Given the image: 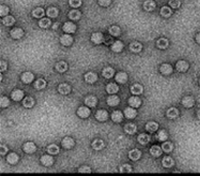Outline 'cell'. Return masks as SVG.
<instances>
[{
  "mask_svg": "<svg viewBox=\"0 0 200 176\" xmlns=\"http://www.w3.org/2000/svg\"><path fill=\"white\" fill-rule=\"evenodd\" d=\"M74 140L72 139V138H64V139L62 140V142H61V145L63 146V148H65V149H71V148L74 147Z\"/></svg>",
  "mask_w": 200,
  "mask_h": 176,
  "instance_id": "6da1fadb",
  "label": "cell"
},
{
  "mask_svg": "<svg viewBox=\"0 0 200 176\" xmlns=\"http://www.w3.org/2000/svg\"><path fill=\"white\" fill-rule=\"evenodd\" d=\"M188 62L185 61V60H179L176 64V69L179 72H186L188 70Z\"/></svg>",
  "mask_w": 200,
  "mask_h": 176,
  "instance_id": "7a4b0ae2",
  "label": "cell"
},
{
  "mask_svg": "<svg viewBox=\"0 0 200 176\" xmlns=\"http://www.w3.org/2000/svg\"><path fill=\"white\" fill-rule=\"evenodd\" d=\"M71 90H72V88H71V86L66 83L60 84L58 87V91L61 95H69V94L71 93Z\"/></svg>",
  "mask_w": 200,
  "mask_h": 176,
  "instance_id": "3957f363",
  "label": "cell"
},
{
  "mask_svg": "<svg viewBox=\"0 0 200 176\" xmlns=\"http://www.w3.org/2000/svg\"><path fill=\"white\" fill-rule=\"evenodd\" d=\"M194 104H195V100H194L193 97L191 96H186L182 99V105L186 108H193Z\"/></svg>",
  "mask_w": 200,
  "mask_h": 176,
  "instance_id": "277c9868",
  "label": "cell"
},
{
  "mask_svg": "<svg viewBox=\"0 0 200 176\" xmlns=\"http://www.w3.org/2000/svg\"><path fill=\"white\" fill-rule=\"evenodd\" d=\"M37 150V146L33 142H27L24 144V152L27 154H33Z\"/></svg>",
  "mask_w": 200,
  "mask_h": 176,
  "instance_id": "5b68a950",
  "label": "cell"
},
{
  "mask_svg": "<svg viewBox=\"0 0 200 176\" xmlns=\"http://www.w3.org/2000/svg\"><path fill=\"white\" fill-rule=\"evenodd\" d=\"M63 30L66 33H74L76 31V25H74L72 22H66L63 25Z\"/></svg>",
  "mask_w": 200,
  "mask_h": 176,
  "instance_id": "8992f818",
  "label": "cell"
},
{
  "mask_svg": "<svg viewBox=\"0 0 200 176\" xmlns=\"http://www.w3.org/2000/svg\"><path fill=\"white\" fill-rule=\"evenodd\" d=\"M77 115H78L80 118H87L90 116V110L87 106H80V108L77 110Z\"/></svg>",
  "mask_w": 200,
  "mask_h": 176,
  "instance_id": "52a82bcc",
  "label": "cell"
},
{
  "mask_svg": "<svg viewBox=\"0 0 200 176\" xmlns=\"http://www.w3.org/2000/svg\"><path fill=\"white\" fill-rule=\"evenodd\" d=\"M159 71H161L162 74L164 75H169L172 73V71H173V69H172L171 64H163L161 66V68H159Z\"/></svg>",
  "mask_w": 200,
  "mask_h": 176,
  "instance_id": "ba28073f",
  "label": "cell"
},
{
  "mask_svg": "<svg viewBox=\"0 0 200 176\" xmlns=\"http://www.w3.org/2000/svg\"><path fill=\"white\" fill-rule=\"evenodd\" d=\"M60 43L64 46H70L71 44L73 43V38L70 35H63L60 38Z\"/></svg>",
  "mask_w": 200,
  "mask_h": 176,
  "instance_id": "9c48e42d",
  "label": "cell"
},
{
  "mask_svg": "<svg viewBox=\"0 0 200 176\" xmlns=\"http://www.w3.org/2000/svg\"><path fill=\"white\" fill-rule=\"evenodd\" d=\"M124 115H125L126 118L133 119L137 116V112L135 111V108L130 106V108H126L125 110H124Z\"/></svg>",
  "mask_w": 200,
  "mask_h": 176,
  "instance_id": "30bf717a",
  "label": "cell"
},
{
  "mask_svg": "<svg viewBox=\"0 0 200 176\" xmlns=\"http://www.w3.org/2000/svg\"><path fill=\"white\" fill-rule=\"evenodd\" d=\"M91 41L93 42L94 44H101L104 41V35L101 32H94V33H92V35H91Z\"/></svg>",
  "mask_w": 200,
  "mask_h": 176,
  "instance_id": "8fae6325",
  "label": "cell"
},
{
  "mask_svg": "<svg viewBox=\"0 0 200 176\" xmlns=\"http://www.w3.org/2000/svg\"><path fill=\"white\" fill-rule=\"evenodd\" d=\"M128 103H130V105L132 106V108H136L140 106L141 100H140V98H138L137 96H134V97H130V99H128Z\"/></svg>",
  "mask_w": 200,
  "mask_h": 176,
  "instance_id": "7c38bea8",
  "label": "cell"
},
{
  "mask_svg": "<svg viewBox=\"0 0 200 176\" xmlns=\"http://www.w3.org/2000/svg\"><path fill=\"white\" fill-rule=\"evenodd\" d=\"M85 81L89 84H94L98 81V75L93 72H88L85 74Z\"/></svg>",
  "mask_w": 200,
  "mask_h": 176,
  "instance_id": "4fadbf2b",
  "label": "cell"
},
{
  "mask_svg": "<svg viewBox=\"0 0 200 176\" xmlns=\"http://www.w3.org/2000/svg\"><path fill=\"white\" fill-rule=\"evenodd\" d=\"M10 35H11V37L13 38V39H16V40L20 39V38H23V35H24V30L20 28H14V29H12Z\"/></svg>",
  "mask_w": 200,
  "mask_h": 176,
  "instance_id": "5bb4252c",
  "label": "cell"
},
{
  "mask_svg": "<svg viewBox=\"0 0 200 176\" xmlns=\"http://www.w3.org/2000/svg\"><path fill=\"white\" fill-rule=\"evenodd\" d=\"M41 162L45 167H50L54 163V158L52 156H49V155H44V156L41 157Z\"/></svg>",
  "mask_w": 200,
  "mask_h": 176,
  "instance_id": "9a60e30c",
  "label": "cell"
},
{
  "mask_svg": "<svg viewBox=\"0 0 200 176\" xmlns=\"http://www.w3.org/2000/svg\"><path fill=\"white\" fill-rule=\"evenodd\" d=\"M119 103H120V99L117 96L111 95L107 98V104H108L109 106H117Z\"/></svg>",
  "mask_w": 200,
  "mask_h": 176,
  "instance_id": "2e32d148",
  "label": "cell"
},
{
  "mask_svg": "<svg viewBox=\"0 0 200 176\" xmlns=\"http://www.w3.org/2000/svg\"><path fill=\"white\" fill-rule=\"evenodd\" d=\"M128 157H130V160L133 161H137L138 159L141 157V152L138 149H132L130 152H128Z\"/></svg>",
  "mask_w": 200,
  "mask_h": 176,
  "instance_id": "e0dca14e",
  "label": "cell"
},
{
  "mask_svg": "<svg viewBox=\"0 0 200 176\" xmlns=\"http://www.w3.org/2000/svg\"><path fill=\"white\" fill-rule=\"evenodd\" d=\"M11 97H12V99H13L14 101H20V100L24 98V91L20 90V89H16V90L12 91Z\"/></svg>",
  "mask_w": 200,
  "mask_h": 176,
  "instance_id": "ac0fdd59",
  "label": "cell"
},
{
  "mask_svg": "<svg viewBox=\"0 0 200 176\" xmlns=\"http://www.w3.org/2000/svg\"><path fill=\"white\" fill-rule=\"evenodd\" d=\"M95 117L98 121H105L107 118H108V113H107L105 110H100L96 112Z\"/></svg>",
  "mask_w": 200,
  "mask_h": 176,
  "instance_id": "d6986e66",
  "label": "cell"
},
{
  "mask_svg": "<svg viewBox=\"0 0 200 176\" xmlns=\"http://www.w3.org/2000/svg\"><path fill=\"white\" fill-rule=\"evenodd\" d=\"M85 103L89 108H94L96 105V103H98V99L94 96H89V97H87L85 99Z\"/></svg>",
  "mask_w": 200,
  "mask_h": 176,
  "instance_id": "ffe728a7",
  "label": "cell"
},
{
  "mask_svg": "<svg viewBox=\"0 0 200 176\" xmlns=\"http://www.w3.org/2000/svg\"><path fill=\"white\" fill-rule=\"evenodd\" d=\"M33 79H34V75L31 72H25V73H23V75H22V81H23V83H25V84L31 83V82L33 81Z\"/></svg>",
  "mask_w": 200,
  "mask_h": 176,
  "instance_id": "44dd1931",
  "label": "cell"
},
{
  "mask_svg": "<svg viewBox=\"0 0 200 176\" xmlns=\"http://www.w3.org/2000/svg\"><path fill=\"white\" fill-rule=\"evenodd\" d=\"M136 130H137V127H136L135 123H126L125 127H124V131L127 133V134H134L136 132Z\"/></svg>",
  "mask_w": 200,
  "mask_h": 176,
  "instance_id": "7402d4cb",
  "label": "cell"
},
{
  "mask_svg": "<svg viewBox=\"0 0 200 176\" xmlns=\"http://www.w3.org/2000/svg\"><path fill=\"white\" fill-rule=\"evenodd\" d=\"M116 81L120 84H125L127 82V74L125 72H119L116 75Z\"/></svg>",
  "mask_w": 200,
  "mask_h": 176,
  "instance_id": "603a6c76",
  "label": "cell"
},
{
  "mask_svg": "<svg viewBox=\"0 0 200 176\" xmlns=\"http://www.w3.org/2000/svg\"><path fill=\"white\" fill-rule=\"evenodd\" d=\"M130 91H132L133 95H141L142 91H144V87L140 84H135L130 87Z\"/></svg>",
  "mask_w": 200,
  "mask_h": 176,
  "instance_id": "cb8c5ba5",
  "label": "cell"
},
{
  "mask_svg": "<svg viewBox=\"0 0 200 176\" xmlns=\"http://www.w3.org/2000/svg\"><path fill=\"white\" fill-rule=\"evenodd\" d=\"M106 90L108 94L110 95H113V94H117L119 91V87L117 86V84L115 83H109L108 85L106 86Z\"/></svg>",
  "mask_w": 200,
  "mask_h": 176,
  "instance_id": "d4e9b609",
  "label": "cell"
},
{
  "mask_svg": "<svg viewBox=\"0 0 200 176\" xmlns=\"http://www.w3.org/2000/svg\"><path fill=\"white\" fill-rule=\"evenodd\" d=\"M137 141L139 142L141 145H147V144H149V142H150V137H149L148 134H146V133H141V134L138 135Z\"/></svg>",
  "mask_w": 200,
  "mask_h": 176,
  "instance_id": "484cf974",
  "label": "cell"
},
{
  "mask_svg": "<svg viewBox=\"0 0 200 176\" xmlns=\"http://www.w3.org/2000/svg\"><path fill=\"white\" fill-rule=\"evenodd\" d=\"M18 159L20 158H18L17 154H15V152H10L7 156V161L10 164H16L18 162Z\"/></svg>",
  "mask_w": 200,
  "mask_h": 176,
  "instance_id": "4316f807",
  "label": "cell"
},
{
  "mask_svg": "<svg viewBox=\"0 0 200 176\" xmlns=\"http://www.w3.org/2000/svg\"><path fill=\"white\" fill-rule=\"evenodd\" d=\"M156 45H157V47H159V49L165 50V49H167L168 45H169V42H168V40L165 39V38H161V39L157 40Z\"/></svg>",
  "mask_w": 200,
  "mask_h": 176,
  "instance_id": "83f0119b",
  "label": "cell"
},
{
  "mask_svg": "<svg viewBox=\"0 0 200 176\" xmlns=\"http://www.w3.org/2000/svg\"><path fill=\"white\" fill-rule=\"evenodd\" d=\"M123 43L121 41H115L111 45V50H112L115 53H120V52L123 50Z\"/></svg>",
  "mask_w": 200,
  "mask_h": 176,
  "instance_id": "f1b7e54d",
  "label": "cell"
},
{
  "mask_svg": "<svg viewBox=\"0 0 200 176\" xmlns=\"http://www.w3.org/2000/svg\"><path fill=\"white\" fill-rule=\"evenodd\" d=\"M130 52H133V53H139V52L142 50L141 43H139V42H133V43L130 45Z\"/></svg>",
  "mask_w": 200,
  "mask_h": 176,
  "instance_id": "f546056e",
  "label": "cell"
},
{
  "mask_svg": "<svg viewBox=\"0 0 200 176\" xmlns=\"http://www.w3.org/2000/svg\"><path fill=\"white\" fill-rule=\"evenodd\" d=\"M179 116V110L177 108H170L167 111V117L170 119H174Z\"/></svg>",
  "mask_w": 200,
  "mask_h": 176,
  "instance_id": "4dcf8cb0",
  "label": "cell"
},
{
  "mask_svg": "<svg viewBox=\"0 0 200 176\" xmlns=\"http://www.w3.org/2000/svg\"><path fill=\"white\" fill-rule=\"evenodd\" d=\"M111 118L115 123H121L122 119H123V114L120 111H115V112L111 114Z\"/></svg>",
  "mask_w": 200,
  "mask_h": 176,
  "instance_id": "1f68e13d",
  "label": "cell"
},
{
  "mask_svg": "<svg viewBox=\"0 0 200 176\" xmlns=\"http://www.w3.org/2000/svg\"><path fill=\"white\" fill-rule=\"evenodd\" d=\"M155 2L153 1V0H147V1H145V3H144V8H145V10L146 11H149V12H151V11H153V10L155 9Z\"/></svg>",
  "mask_w": 200,
  "mask_h": 176,
  "instance_id": "d6a6232c",
  "label": "cell"
},
{
  "mask_svg": "<svg viewBox=\"0 0 200 176\" xmlns=\"http://www.w3.org/2000/svg\"><path fill=\"white\" fill-rule=\"evenodd\" d=\"M102 74L105 79H111V77L113 76V74H115V71H113V69L110 68V67H107V68H105L104 70H103Z\"/></svg>",
  "mask_w": 200,
  "mask_h": 176,
  "instance_id": "836d02e7",
  "label": "cell"
},
{
  "mask_svg": "<svg viewBox=\"0 0 200 176\" xmlns=\"http://www.w3.org/2000/svg\"><path fill=\"white\" fill-rule=\"evenodd\" d=\"M162 152H163L162 147H159V146H157V145L152 146L150 149V154L152 155L153 157H159L162 155Z\"/></svg>",
  "mask_w": 200,
  "mask_h": 176,
  "instance_id": "e575fe53",
  "label": "cell"
},
{
  "mask_svg": "<svg viewBox=\"0 0 200 176\" xmlns=\"http://www.w3.org/2000/svg\"><path fill=\"white\" fill-rule=\"evenodd\" d=\"M56 70L60 73H63L68 70V64L64 61H59L58 64H56Z\"/></svg>",
  "mask_w": 200,
  "mask_h": 176,
  "instance_id": "d590c367",
  "label": "cell"
},
{
  "mask_svg": "<svg viewBox=\"0 0 200 176\" xmlns=\"http://www.w3.org/2000/svg\"><path fill=\"white\" fill-rule=\"evenodd\" d=\"M104 146H105V144L102 140H95V141H93V143H92V148H93L94 150L103 149Z\"/></svg>",
  "mask_w": 200,
  "mask_h": 176,
  "instance_id": "8d00e7d4",
  "label": "cell"
},
{
  "mask_svg": "<svg viewBox=\"0 0 200 176\" xmlns=\"http://www.w3.org/2000/svg\"><path fill=\"white\" fill-rule=\"evenodd\" d=\"M146 129L148 130L149 132H155L159 129V125H157L155 121H149L146 125Z\"/></svg>",
  "mask_w": 200,
  "mask_h": 176,
  "instance_id": "74e56055",
  "label": "cell"
},
{
  "mask_svg": "<svg viewBox=\"0 0 200 176\" xmlns=\"http://www.w3.org/2000/svg\"><path fill=\"white\" fill-rule=\"evenodd\" d=\"M81 16V13L78 11V10H72V11L69 13V17L71 18L72 20H79Z\"/></svg>",
  "mask_w": 200,
  "mask_h": 176,
  "instance_id": "f35d334b",
  "label": "cell"
},
{
  "mask_svg": "<svg viewBox=\"0 0 200 176\" xmlns=\"http://www.w3.org/2000/svg\"><path fill=\"white\" fill-rule=\"evenodd\" d=\"M162 163H163L164 167H171L172 165H173L174 161L171 157H165V158L163 159V161H162Z\"/></svg>",
  "mask_w": 200,
  "mask_h": 176,
  "instance_id": "ab89813d",
  "label": "cell"
},
{
  "mask_svg": "<svg viewBox=\"0 0 200 176\" xmlns=\"http://www.w3.org/2000/svg\"><path fill=\"white\" fill-rule=\"evenodd\" d=\"M172 14V11L171 9H170L169 7H163L161 9V15L163 16V17H170Z\"/></svg>",
  "mask_w": 200,
  "mask_h": 176,
  "instance_id": "60d3db41",
  "label": "cell"
},
{
  "mask_svg": "<svg viewBox=\"0 0 200 176\" xmlns=\"http://www.w3.org/2000/svg\"><path fill=\"white\" fill-rule=\"evenodd\" d=\"M47 152H48V154H50V155H57L60 152V148H59V146H57L56 144H52V145L48 146Z\"/></svg>",
  "mask_w": 200,
  "mask_h": 176,
  "instance_id": "b9f144b4",
  "label": "cell"
},
{
  "mask_svg": "<svg viewBox=\"0 0 200 176\" xmlns=\"http://www.w3.org/2000/svg\"><path fill=\"white\" fill-rule=\"evenodd\" d=\"M33 104H34V100H33V98H31V97H26L24 99V101H23V105L27 108H32Z\"/></svg>",
  "mask_w": 200,
  "mask_h": 176,
  "instance_id": "7bdbcfd3",
  "label": "cell"
},
{
  "mask_svg": "<svg viewBox=\"0 0 200 176\" xmlns=\"http://www.w3.org/2000/svg\"><path fill=\"white\" fill-rule=\"evenodd\" d=\"M45 87H46V82L44 81L43 79H39L34 83V88L38 89V90H41V89H43V88H45Z\"/></svg>",
  "mask_w": 200,
  "mask_h": 176,
  "instance_id": "ee69618b",
  "label": "cell"
},
{
  "mask_svg": "<svg viewBox=\"0 0 200 176\" xmlns=\"http://www.w3.org/2000/svg\"><path fill=\"white\" fill-rule=\"evenodd\" d=\"M162 149L165 152H170L173 149V145H172V143H170V142H164V143L162 144Z\"/></svg>",
  "mask_w": 200,
  "mask_h": 176,
  "instance_id": "f6af8a7d",
  "label": "cell"
},
{
  "mask_svg": "<svg viewBox=\"0 0 200 176\" xmlns=\"http://www.w3.org/2000/svg\"><path fill=\"white\" fill-rule=\"evenodd\" d=\"M44 14H45V12H44V10L42 9V8H37V9H34V10L32 11L33 17H37V18L43 17Z\"/></svg>",
  "mask_w": 200,
  "mask_h": 176,
  "instance_id": "bcb514c9",
  "label": "cell"
},
{
  "mask_svg": "<svg viewBox=\"0 0 200 176\" xmlns=\"http://www.w3.org/2000/svg\"><path fill=\"white\" fill-rule=\"evenodd\" d=\"M168 138V133L165 131V130H161V131H159V133H157V137L156 139L159 140V141L161 142H165L166 140H167Z\"/></svg>",
  "mask_w": 200,
  "mask_h": 176,
  "instance_id": "7dc6e473",
  "label": "cell"
},
{
  "mask_svg": "<svg viewBox=\"0 0 200 176\" xmlns=\"http://www.w3.org/2000/svg\"><path fill=\"white\" fill-rule=\"evenodd\" d=\"M3 25H5V26H12V25L15 23V18L13 17V16H5V18H3L2 20Z\"/></svg>",
  "mask_w": 200,
  "mask_h": 176,
  "instance_id": "c3c4849f",
  "label": "cell"
},
{
  "mask_svg": "<svg viewBox=\"0 0 200 176\" xmlns=\"http://www.w3.org/2000/svg\"><path fill=\"white\" fill-rule=\"evenodd\" d=\"M109 33H110L112 37H118L121 33V29L119 28L118 26H111L109 28Z\"/></svg>",
  "mask_w": 200,
  "mask_h": 176,
  "instance_id": "681fc988",
  "label": "cell"
},
{
  "mask_svg": "<svg viewBox=\"0 0 200 176\" xmlns=\"http://www.w3.org/2000/svg\"><path fill=\"white\" fill-rule=\"evenodd\" d=\"M50 20L49 18H42L41 20L39 22V26L41 27V28H48V27L50 26Z\"/></svg>",
  "mask_w": 200,
  "mask_h": 176,
  "instance_id": "f907efd6",
  "label": "cell"
},
{
  "mask_svg": "<svg viewBox=\"0 0 200 176\" xmlns=\"http://www.w3.org/2000/svg\"><path fill=\"white\" fill-rule=\"evenodd\" d=\"M58 14H59V11H58L57 8L52 7V8H49V9L47 10V15L49 16V17H57Z\"/></svg>",
  "mask_w": 200,
  "mask_h": 176,
  "instance_id": "816d5d0a",
  "label": "cell"
},
{
  "mask_svg": "<svg viewBox=\"0 0 200 176\" xmlns=\"http://www.w3.org/2000/svg\"><path fill=\"white\" fill-rule=\"evenodd\" d=\"M10 12V9L7 7V6H1L0 7V15L5 17V16H8V13Z\"/></svg>",
  "mask_w": 200,
  "mask_h": 176,
  "instance_id": "f5cc1de1",
  "label": "cell"
},
{
  "mask_svg": "<svg viewBox=\"0 0 200 176\" xmlns=\"http://www.w3.org/2000/svg\"><path fill=\"white\" fill-rule=\"evenodd\" d=\"M132 170L133 169L130 164H123L121 167H120V172H121V173H130Z\"/></svg>",
  "mask_w": 200,
  "mask_h": 176,
  "instance_id": "db71d44e",
  "label": "cell"
},
{
  "mask_svg": "<svg viewBox=\"0 0 200 176\" xmlns=\"http://www.w3.org/2000/svg\"><path fill=\"white\" fill-rule=\"evenodd\" d=\"M169 6L172 9H178L181 6V1L180 0H169Z\"/></svg>",
  "mask_w": 200,
  "mask_h": 176,
  "instance_id": "11a10c76",
  "label": "cell"
},
{
  "mask_svg": "<svg viewBox=\"0 0 200 176\" xmlns=\"http://www.w3.org/2000/svg\"><path fill=\"white\" fill-rule=\"evenodd\" d=\"M69 3H70V6L72 8H79L81 6V0H70L69 1Z\"/></svg>",
  "mask_w": 200,
  "mask_h": 176,
  "instance_id": "9f6ffc18",
  "label": "cell"
},
{
  "mask_svg": "<svg viewBox=\"0 0 200 176\" xmlns=\"http://www.w3.org/2000/svg\"><path fill=\"white\" fill-rule=\"evenodd\" d=\"M9 104H10V100L7 97H1V99H0V105H1V108H7Z\"/></svg>",
  "mask_w": 200,
  "mask_h": 176,
  "instance_id": "6f0895ef",
  "label": "cell"
},
{
  "mask_svg": "<svg viewBox=\"0 0 200 176\" xmlns=\"http://www.w3.org/2000/svg\"><path fill=\"white\" fill-rule=\"evenodd\" d=\"M79 173H91V169L87 165H84V167H80L78 169Z\"/></svg>",
  "mask_w": 200,
  "mask_h": 176,
  "instance_id": "680465c9",
  "label": "cell"
},
{
  "mask_svg": "<svg viewBox=\"0 0 200 176\" xmlns=\"http://www.w3.org/2000/svg\"><path fill=\"white\" fill-rule=\"evenodd\" d=\"M111 3V0H98V5L102 7H108Z\"/></svg>",
  "mask_w": 200,
  "mask_h": 176,
  "instance_id": "91938a15",
  "label": "cell"
},
{
  "mask_svg": "<svg viewBox=\"0 0 200 176\" xmlns=\"http://www.w3.org/2000/svg\"><path fill=\"white\" fill-rule=\"evenodd\" d=\"M7 152H8L7 146H5V145L1 146V149H0V152H1V155H5V154H7Z\"/></svg>",
  "mask_w": 200,
  "mask_h": 176,
  "instance_id": "94428289",
  "label": "cell"
},
{
  "mask_svg": "<svg viewBox=\"0 0 200 176\" xmlns=\"http://www.w3.org/2000/svg\"><path fill=\"white\" fill-rule=\"evenodd\" d=\"M7 70V62L5 61H1V71H2V72H5V71Z\"/></svg>",
  "mask_w": 200,
  "mask_h": 176,
  "instance_id": "6125c7cd",
  "label": "cell"
},
{
  "mask_svg": "<svg viewBox=\"0 0 200 176\" xmlns=\"http://www.w3.org/2000/svg\"><path fill=\"white\" fill-rule=\"evenodd\" d=\"M196 41H197V43L200 44V32L197 33V35H196Z\"/></svg>",
  "mask_w": 200,
  "mask_h": 176,
  "instance_id": "be15d7a7",
  "label": "cell"
},
{
  "mask_svg": "<svg viewBox=\"0 0 200 176\" xmlns=\"http://www.w3.org/2000/svg\"><path fill=\"white\" fill-rule=\"evenodd\" d=\"M58 26H59V24H58V23H56V24H55L54 26H52V28H54V29H57V28H58Z\"/></svg>",
  "mask_w": 200,
  "mask_h": 176,
  "instance_id": "e7e4bbea",
  "label": "cell"
},
{
  "mask_svg": "<svg viewBox=\"0 0 200 176\" xmlns=\"http://www.w3.org/2000/svg\"><path fill=\"white\" fill-rule=\"evenodd\" d=\"M197 117L200 119V110H198V111H197Z\"/></svg>",
  "mask_w": 200,
  "mask_h": 176,
  "instance_id": "03108f58",
  "label": "cell"
},
{
  "mask_svg": "<svg viewBox=\"0 0 200 176\" xmlns=\"http://www.w3.org/2000/svg\"><path fill=\"white\" fill-rule=\"evenodd\" d=\"M199 85H200V81H199Z\"/></svg>",
  "mask_w": 200,
  "mask_h": 176,
  "instance_id": "003e7915",
  "label": "cell"
}]
</instances>
